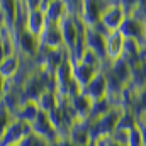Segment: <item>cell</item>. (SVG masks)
Masks as SVG:
<instances>
[{"label": "cell", "mask_w": 146, "mask_h": 146, "mask_svg": "<svg viewBox=\"0 0 146 146\" xmlns=\"http://www.w3.org/2000/svg\"><path fill=\"white\" fill-rule=\"evenodd\" d=\"M14 121V117L7 112V110L3 109L2 106H0V138L3 136V133H5V129L9 127V124Z\"/></svg>", "instance_id": "23"}, {"label": "cell", "mask_w": 146, "mask_h": 146, "mask_svg": "<svg viewBox=\"0 0 146 146\" xmlns=\"http://www.w3.org/2000/svg\"><path fill=\"white\" fill-rule=\"evenodd\" d=\"M0 17H2V26H5L14 34V26H15V17H17V2L2 0L0 2Z\"/></svg>", "instance_id": "16"}, {"label": "cell", "mask_w": 146, "mask_h": 146, "mask_svg": "<svg viewBox=\"0 0 146 146\" xmlns=\"http://www.w3.org/2000/svg\"><path fill=\"white\" fill-rule=\"evenodd\" d=\"M66 138L73 146H85L94 141L90 134V121H76L66 133Z\"/></svg>", "instance_id": "12"}, {"label": "cell", "mask_w": 146, "mask_h": 146, "mask_svg": "<svg viewBox=\"0 0 146 146\" xmlns=\"http://www.w3.org/2000/svg\"><path fill=\"white\" fill-rule=\"evenodd\" d=\"M21 65H22V60L19 54H12V56L3 58V61L0 63V76H3L5 80H12L19 73Z\"/></svg>", "instance_id": "19"}, {"label": "cell", "mask_w": 146, "mask_h": 146, "mask_svg": "<svg viewBox=\"0 0 146 146\" xmlns=\"http://www.w3.org/2000/svg\"><path fill=\"white\" fill-rule=\"evenodd\" d=\"M65 15H66V12H65V2H61V0H49L48 10L44 12L46 24H58Z\"/></svg>", "instance_id": "20"}, {"label": "cell", "mask_w": 146, "mask_h": 146, "mask_svg": "<svg viewBox=\"0 0 146 146\" xmlns=\"http://www.w3.org/2000/svg\"><path fill=\"white\" fill-rule=\"evenodd\" d=\"M70 107L76 115V121H90V112H92V100L85 97L83 94H78L72 99H68Z\"/></svg>", "instance_id": "15"}, {"label": "cell", "mask_w": 146, "mask_h": 146, "mask_svg": "<svg viewBox=\"0 0 146 146\" xmlns=\"http://www.w3.org/2000/svg\"><path fill=\"white\" fill-rule=\"evenodd\" d=\"M46 27V17L44 14L37 9V10H31L27 14V21H26V31L31 33L33 36L39 37V34L42 33V29Z\"/></svg>", "instance_id": "17"}, {"label": "cell", "mask_w": 146, "mask_h": 146, "mask_svg": "<svg viewBox=\"0 0 146 146\" xmlns=\"http://www.w3.org/2000/svg\"><path fill=\"white\" fill-rule=\"evenodd\" d=\"M58 104H60V97H58V94H56L54 90H51V88L44 90V92L39 95V99L36 100V106H37V109H39V112H44V114L53 112V110L58 107Z\"/></svg>", "instance_id": "18"}, {"label": "cell", "mask_w": 146, "mask_h": 146, "mask_svg": "<svg viewBox=\"0 0 146 146\" xmlns=\"http://www.w3.org/2000/svg\"><path fill=\"white\" fill-rule=\"evenodd\" d=\"M122 48H124V36L119 31L107 33L106 36V60L114 61L122 56Z\"/></svg>", "instance_id": "13"}, {"label": "cell", "mask_w": 146, "mask_h": 146, "mask_svg": "<svg viewBox=\"0 0 146 146\" xmlns=\"http://www.w3.org/2000/svg\"><path fill=\"white\" fill-rule=\"evenodd\" d=\"M72 61V75H73V82L80 87V88H83V87H87L88 83H90V80L97 75V70L95 68H92V66H87V65H83L82 61Z\"/></svg>", "instance_id": "14"}, {"label": "cell", "mask_w": 146, "mask_h": 146, "mask_svg": "<svg viewBox=\"0 0 146 146\" xmlns=\"http://www.w3.org/2000/svg\"><path fill=\"white\" fill-rule=\"evenodd\" d=\"M143 21H145V44H143V48L146 49V15H145V19H143Z\"/></svg>", "instance_id": "28"}, {"label": "cell", "mask_w": 146, "mask_h": 146, "mask_svg": "<svg viewBox=\"0 0 146 146\" xmlns=\"http://www.w3.org/2000/svg\"><path fill=\"white\" fill-rule=\"evenodd\" d=\"M3 58H5V56H3V49H2V44H0V63L3 61Z\"/></svg>", "instance_id": "29"}, {"label": "cell", "mask_w": 146, "mask_h": 146, "mask_svg": "<svg viewBox=\"0 0 146 146\" xmlns=\"http://www.w3.org/2000/svg\"><path fill=\"white\" fill-rule=\"evenodd\" d=\"M31 133H33L31 131V124L22 122L19 119H14L9 124V127L5 129L3 136L0 138V146H17L22 141L24 136H27Z\"/></svg>", "instance_id": "7"}, {"label": "cell", "mask_w": 146, "mask_h": 146, "mask_svg": "<svg viewBox=\"0 0 146 146\" xmlns=\"http://www.w3.org/2000/svg\"><path fill=\"white\" fill-rule=\"evenodd\" d=\"M82 94L85 97H88L92 102H97V100H102L107 97V78H106L104 70H100L90 80V83L87 87L82 88Z\"/></svg>", "instance_id": "10"}, {"label": "cell", "mask_w": 146, "mask_h": 146, "mask_svg": "<svg viewBox=\"0 0 146 146\" xmlns=\"http://www.w3.org/2000/svg\"><path fill=\"white\" fill-rule=\"evenodd\" d=\"M145 10H146V2H145Z\"/></svg>", "instance_id": "31"}, {"label": "cell", "mask_w": 146, "mask_h": 146, "mask_svg": "<svg viewBox=\"0 0 146 146\" xmlns=\"http://www.w3.org/2000/svg\"><path fill=\"white\" fill-rule=\"evenodd\" d=\"M104 70L109 72L124 88H127L131 85V78H133V70L129 66V63L122 58L119 60H114V61H107L104 65Z\"/></svg>", "instance_id": "9"}, {"label": "cell", "mask_w": 146, "mask_h": 146, "mask_svg": "<svg viewBox=\"0 0 146 146\" xmlns=\"http://www.w3.org/2000/svg\"><path fill=\"white\" fill-rule=\"evenodd\" d=\"M31 131H33V134H36L37 138L48 141L51 146L61 138V136L58 134V131L54 129V126L51 124L48 114H44V112H39L37 117L31 122Z\"/></svg>", "instance_id": "4"}, {"label": "cell", "mask_w": 146, "mask_h": 146, "mask_svg": "<svg viewBox=\"0 0 146 146\" xmlns=\"http://www.w3.org/2000/svg\"><path fill=\"white\" fill-rule=\"evenodd\" d=\"M85 146H99V145H97V139H94V141H90L88 145H85Z\"/></svg>", "instance_id": "30"}, {"label": "cell", "mask_w": 146, "mask_h": 146, "mask_svg": "<svg viewBox=\"0 0 146 146\" xmlns=\"http://www.w3.org/2000/svg\"><path fill=\"white\" fill-rule=\"evenodd\" d=\"M126 12L122 9V3L121 0L117 2H107V7L106 10L102 12V17H100V26L106 33H114V31H119V27L122 26L124 19H126Z\"/></svg>", "instance_id": "2"}, {"label": "cell", "mask_w": 146, "mask_h": 146, "mask_svg": "<svg viewBox=\"0 0 146 146\" xmlns=\"http://www.w3.org/2000/svg\"><path fill=\"white\" fill-rule=\"evenodd\" d=\"M39 41V48L41 49H61L63 48V39L58 24H46V27L42 29V33L37 37Z\"/></svg>", "instance_id": "11"}, {"label": "cell", "mask_w": 146, "mask_h": 146, "mask_svg": "<svg viewBox=\"0 0 146 146\" xmlns=\"http://www.w3.org/2000/svg\"><path fill=\"white\" fill-rule=\"evenodd\" d=\"M106 36L107 33L102 29L100 24H97L95 27H90V29H85V34H83V42H85V48L94 51L99 58H102L104 61L106 60Z\"/></svg>", "instance_id": "5"}, {"label": "cell", "mask_w": 146, "mask_h": 146, "mask_svg": "<svg viewBox=\"0 0 146 146\" xmlns=\"http://www.w3.org/2000/svg\"><path fill=\"white\" fill-rule=\"evenodd\" d=\"M97 145L99 146H122V145H119V143H115V141H112L110 138H99Z\"/></svg>", "instance_id": "24"}, {"label": "cell", "mask_w": 146, "mask_h": 146, "mask_svg": "<svg viewBox=\"0 0 146 146\" xmlns=\"http://www.w3.org/2000/svg\"><path fill=\"white\" fill-rule=\"evenodd\" d=\"M37 114H39V109H37L36 102L27 100V102H24V104L21 106V109H19L17 115H15L14 119H19V121H22V122L31 124V122L37 117Z\"/></svg>", "instance_id": "21"}, {"label": "cell", "mask_w": 146, "mask_h": 146, "mask_svg": "<svg viewBox=\"0 0 146 146\" xmlns=\"http://www.w3.org/2000/svg\"><path fill=\"white\" fill-rule=\"evenodd\" d=\"M15 37V48H17V54L24 60H34L39 51V41L36 36H33L27 31H22L19 34H14Z\"/></svg>", "instance_id": "8"}, {"label": "cell", "mask_w": 146, "mask_h": 146, "mask_svg": "<svg viewBox=\"0 0 146 146\" xmlns=\"http://www.w3.org/2000/svg\"><path fill=\"white\" fill-rule=\"evenodd\" d=\"M3 94H5V78L0 76V100H2V97H3Z\"/></svg>", "instance_id": "27"}, {"label": "cell", "mask_w": 146, "mask_h": 146, "mask_svg": "<svg viewBox=\"0 0 146 146\" xmlns=\"http://www.w3.org/2000/svg\"><path fill=\"white\" fill-rule=\"evenodd\" d=\"M121 114H122V107H112L104 115L90 121V134H92V138L94 139L109 138L110 134L115 131L117 124H119Z\"/></svg>", "instance_id": "1"}, {"label": "cell", "mask_w": 146, "mask_h": 146, "mask_svg": "<svg viewBox=\"0 0 146 146\" xmlns=\"http://www.w3.org/2000/svg\"><path fill=\"white\" fill-rule=\"evenodd\" d=\"M53 146H73V145L68 141V138H60V139H58Z\"/></svg>", "instance_id": "26"}, {"label": "cell", "mask_w": 146, "mask_h": 146, "mask_svg": "<svg viewBox=\"0 0 146 146\" xmlns=\"http://www.w3.org/2000/svg\"><path fill=\"white\" fill-rule=\"evenodd\" d=\"M107 7V2H100V0H83L82 3V12H80V22L90 29V27H95L97 24H100V17H102V12L106 10Z\"/></svg>", "instance_id": "3"}, {"label": "cell", "mask_w": 146, "mask_h": 146, "mask_svg": "<svg viewBox=\"0 0 146 146\" xmlns=\"http://www.w3.org/2000/svg\"><path fill=\"white\" fill-rule=\"evenodd\" d=\"M145 17L138 14H131L124 19L122 26L119 27V33L124 36V39H134L141 46L145 44Z\"/></svg>", "instance_id": "6"}, {"label": "cell", "mask_w": 146, "mask_h": 146, "mask_svg": "<svg viewBox=\"0 0 146 146\" xmlns=\"http://www.w3.org/2000/svg\"><path fill=\"white\" fill-rule=\"evenodd\" d=\"M136 127H138V131L141 134V143H143V146H146V124L136 122Z\"/></svg>", "instance_id": "25"}, {"label": "cell", "mask_w": 146, "mask_h": 146, "mask_svg": "<svg viewBox=\"0 0 146 146\" xmlns=\"http://www.w3.org/2000/svg\"><path fill=\"white\" fill-rule=\"evenodd\" d=\"M126 146H143V143H141V134H139V131H138V127H136V126L129 129Z\"/></svg>", "instance_id": "22"}]
</instances>
